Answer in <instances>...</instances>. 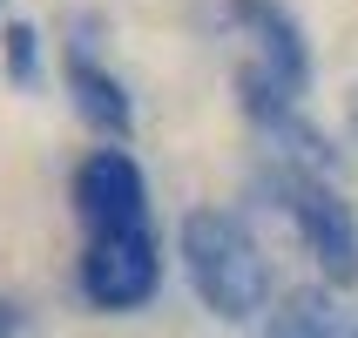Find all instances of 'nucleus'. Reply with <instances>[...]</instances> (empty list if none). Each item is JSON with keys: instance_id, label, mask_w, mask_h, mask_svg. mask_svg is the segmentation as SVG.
Returning a JSON list of instances; mask_svg holds the SVG:
<instances>
[{"instance_id": "nucleus-6", "label": "nucleus", "mask_w": 358, "mask_h": 338, "mask_svg": "<svg viewBox=\"0 0 358 338\" xmlns=\"http://www.w3.org/2000/svg\"><path fill=\"white\" fill-rule=\"evenodd\" d=\"M68 101H75V115L88 122V129H101V136H115V142L136 129V101H129V88H122L88 48H68Z\"/></svg>"}, {"instance_id": "nucleus-10", "label": "nucleus", "mask_w": 358, "mask_h": 338, "mask_svg": "<svg viewBox=\"0 0 358 338\" xmlns=\"http://www.w3.org/2000/svg\"><path fill=\"white\" fill-rule=\"evenodd\" d=\"M0 338H14V304L0 298Z\"/></svg>"}, {"instance_id": "nucleus-2", "label": "nucleus", "mask_w": 358, "mask_h": 338, "mask_svg": "<svg viewBox=\"0 0 358 338\" xmlns=\"http://www.w3.org/2000/svg\"><path fill=\"white\" fill-rule=\"evenodd\" d=\"M284 217L304 237V251L318 258L324 284H358V217L352 203L331 190V176H304V169H284L278 176Z\"/></svg>"}, {"instance_id": "nucleus-5", "label": "nucleus", "mask_w": 358, "mask_h": 338, "mask_svg": "<svg viewBox=\"0 0 358 338\" xmlns=\"http://www.w3.org/2000/svg\"><path fill=\"white\" fill-rule=\"evenodd\" d=\"M223 7L250 41V61L284 95H304L311 88V48H304V27L291 20V7H278V0H223Z\"/></svg>"}, {"instance_id": "nucleus-7", "label": "nucleus", "mask_w": 358, "mask_h": 338, "mask_svg": "<svg viewBox=\"0 0 358 338\" xmlns=\"http://www.w3.org/2000/svg\"><path fill=\"white\" fill-rule=\"evenodd\" d=\"M264 338H345V318H338V304H331V291L311 284V291H291V298L271 311Z\"/></svg>"}, {"instance_id": "nucleus-9", "label": "nucleus", "mask_w": 358, "mask_h": 338, "mask_svg": "<svg viewBox=\"0 0 358 338\" xmlns=\"http://www.w3.org/2000/svg\"><path fill=\"white\" fill-rule=\"evenodd\" d=\"M0 48H7V81H14V88H34L41 81V34H34V20H7Z\"/></svg>"}, {"instance_id": "nucleus-3", "label": "nucleus", "mask_w": 358, "mask_h": 338, "mask_svg": "<svg viewBox=\"0 0 358 338\" xmlns=\"http://www.w3.org/2000/svg\"><path fill=\"white\" fill-rule=\"evenodd\" d=\"M75 284L95 311H142L162 284V251L149 230H115V237H88L75 264Z\"/></svg>"}, {"instance_id": "nucleus-8", "label": "nucleus", "mask_w": 358, "mask_h": 338, "mask_svg": "<svg viewBox=\"0 0 358 338\" xmlns=\"http://www.w3.org/2000/svg\"><path fill=\"white\" fill-rule=\"evenodd\" d=\"M237 108L250 122H257V129H278L284 115H291V108H298V95H284L278 81L264 75L257 61H250V68H237Z\"/></svg>"}, {"instance_id": "nucleus-1", "label": "nucleus", "mask_w": 358, "mask_h": 338, "mask_svg": "<svg viewBox=\"0 0 358 338\" xmlns=\"http://www.w3.org/2000/svg\"><path fill=\"white\" fill-rule=\"evenodd\" d=\"M182 264H189L196 298L230 325L257 318L271 304V258L230 210H189L182 217Z\"/></svg>"}, {"instance_id": "nucleus-4", "label": "nucleus", "mask_w": 358, "mask_h": 338, "mask_svg": "<svg viewBox=\"0 0 358 338\" xmlns=\"http://www.w3.org/2000/svg\"><path fill=\"white\" fill-rule=\"evenodd\" d=\"M75 217L88 223V237L149 230V183L129 149H88L75 162Z\"/></svg>"}]
</instances>
